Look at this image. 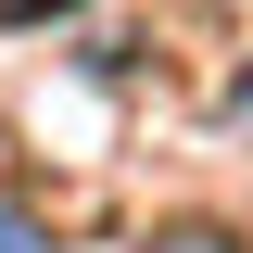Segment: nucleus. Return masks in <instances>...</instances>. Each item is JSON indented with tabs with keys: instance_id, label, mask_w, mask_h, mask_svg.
Here are the masks:
<instances>
[{
	"instance_id": "obj_3",
	"label": "nucleus",
	"mask_w": 253,
	"mask_h": 253,
	"mask_svg": "<svg viewBox=\"0 0 253 253\" xmlns=\"http://www.w3.org/2000/svg\"><path fill=\"white\" fill-rule=\"evenodd\" d=\"M0 253H38V228H26V215H0Z\"/></svg>"
},
{
	"instance_id": "obj_2",
	"label": "nucleus",
	"mask_w": 253,
	"mask_h": 253,
	"mask_svg": "<svg viewBox=\"0 0 253 253\" xmlns=\"http://www.w3.org/2000/svg\"><path fill=\"white\" fill-rule=\"evenodd\" d=\"M51 13H76V0H0V26H51Z\"/></svg>"
},
{
	"instance_id": "obj_1",
	"label": "nucleus",
	"mask_w": 253,
	"mask_h": 253,
	"mask_svg": "<svg viewBox=\"0 0 253 253\" xmlns=\"http://www.w3.org/2000/svg\"><path fill=\"white\" fill-rule=\"evenodd\" d=\"M152 253H241V241H228V228H165Z\"/></svg>"
}]
</instances>
